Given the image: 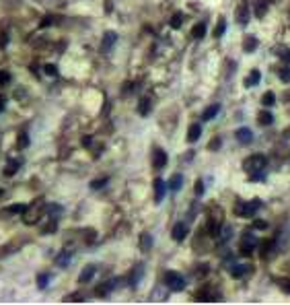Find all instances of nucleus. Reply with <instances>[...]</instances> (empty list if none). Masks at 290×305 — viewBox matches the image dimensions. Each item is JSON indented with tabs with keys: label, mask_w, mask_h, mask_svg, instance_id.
<instances>
[{
	"label": "nucleus",
	"mask_w": 290,
	"mask_h": 305,
	"mask_svg": "<svg viewBox=\"0 0 290 305\" xmlns=\"http://www.w3.org/2000/svg\"><path fill=\"white\" fill-rule=\"evenodd\" d=\"M274 252V241H264L262 243V258H268Z\"/></svg>",
	"instance_id": "29"
},
{
	"label": "nucleus",
	"mask_w": 290,
	"mask_h": 305,
	"mask_svg": "<svg viewBox=\"0 0 290 305\" xmlns=\"http://www.w3.org/2000/svg\"><path fill=\"white\" fill-rule=\"evenodd\" d=\"M282 291L284 293H290V281H282Z\"/></svg>",
	"instance_id": "47"
},
{
	"label": "nucleus",
	"mask_w": 290,
	"mask_h": 305,
	"mask_svg": "<svg viewBox=\"0 0 290 305\" xmlns=\"http://www.w3.org/2000/svg\"><path fill=\"white\" fill-rule=\"evenodd\" d=\"M44 70H45L47 76H56V74H58V68H56L54 64H45V66H44Z\"/></svg>",
	"instance_id": "38"
},
{
	"label": "nucleus",
	"mask_w": 290,
	"mask_h": 305,
	"mask_svg": "<svg viewBox=\"0 0 290 305\" xmlns=\"http://www.w3.org/2000/svg\"><path fill=\"white\" fill-rule=\"evenodd\" d=\"M140 248H142L144 252L153 248V235L151 233H142V237H140Z\"/></svg>",
	"instance_id": "24"
},
{
	"label": "nucleus",
	"mask_w": 290,
	"mask_h": 305,
	"mask_svg": "<svg viewBox=\"0 0 290 305\" xmlns=\"http://www.w3.org/2000/svg\"><path fill=\"white\" fill-rule=\"evenodd\" d=\"M194 192H196V196H202V194H204V182H198L196 188H194Z\"/></svg>",
	"instance_id": "41"
},
{
	"label": "nucleus",
	"mask_w": 290,
	"mask_h": 305,
	"mask_svg": "<svg viewBox=\"0 0 290 305\" xmlns=\"http://www.w3.org/2000/svg\"><path fill=\"white\" fill-rule=\"evenodd\" d=\"M200 134H202V126L200 124H192L187 130V142H196L200 139Z\"/></svg>",
	"instance_id": "14"
},
{
	"label": "nucleus",
	"mask_w": 290,
	"mask_h": 305,
	"mask_svg": "<svg viewBox=\"0 0 290 305\" xmlns=\"http://www.w3.org/2000/svg\"><path fill=\"white\" fill-rule=\"evenodd\" d=\"M259 206H262V200H259V198H253L249 202H239L235 206V214H239V216H253Z\"/></svg>",
	"instance_id": "4"
},
{
	"label": "nucleus",
	"mask_w": 290,
	"mask_h": 305,
	"mask_svg": "<svg viewBox=\"0 0 290 305\" xmlns=\"http://www.w3.org/2000/svg\"><path fill=\"white\" fill-rule=\"evenodd\" d=\"M282 58H286V60H290V52H286V54H282Z\"/></svg>",
	"instance_id": "48"
},
{
	"label": "nucleus",
	"mask_w": 290,
	"mask_h": 305,
	"mask_svg": "<svg viewBox=\"0 0 290 305\" xmlns=\"http://www.w3.org/2000/svg\"><path fill=\"white\" fill-rule=\"evenodd\" d=\"M206 274H208V264H202V266H198L196 277H206Z\"/></svg>",
	"instance_id": "40"
},
{
	"label": "nucleus",
	"mask_w": 290,
	"mask_h": 305,
	"mask_svg": "<svg viewBox=\"0 0 290 305\" xmlns=\"http://www.w3.org/2000/svg\"><path fill=\"white\" fill-rule=\"evenodd\" d=\"M181 23H183V15H181V13H175V15L171 17V27H173V29H179V27H181Z\"/></svg>",
	"instance_id": "33"
},
{
	"label": "nucleus",
	"mask_w": 290,
	"mask_h": 305,
	"mask_svg": "<svg viewBox=\"0 0 290 305\" xmlns=\"http://www.w3.org/2000/svg\"><path fill=\"white\" fill-rule=\"evenodd\" d=\"M66 301H70V303H76V301H83V295H70V297H68Z\"/></svg>",
	"instance_id": "44"
},
{
	"label": "nucleus",
	"mask_w": 290,
	"mask_h": 305,
	"mask_svg": "<svg viewBox=\"0 0 290 305\" xmlns=\"http://www.w3.org/2000/svg\"><path fill=\"white\" fill-rule=\"evenodd\" d=\"M27 144H29V139H27V134H19V149H27Z\"/></svg>",
	"instance_id": "39"
},
{
	"label": "nucleus",
	"mask_w": 290,
	"mask_h": 305,
	"mask_svg": "<svg viewBox=\"0 0 290 305\" xmlns=\"http://www.w3.org/2000/svg\"><path fill=\"white\" fill-rule=\"evenodd\" d=\"M255 245H257L255 235H251V233L247 231V233L243 235V239H241V254H243V256H251L253 250H255Z\"/></svg>",
	"instance_id": "6"
},
{
	"label": "nucleus",
	"mask_w": 290,
	"mask_h": 305,
	"mask_svg": "<svg viewBox=\"0 0 290 305\" xmlns=\"http://www.w3.org/2000/svg\"><path fill=\"white\" fill-rule=\"evenodd\" d=\"M47 212V204L44 198H37L35 202H31V206H27L23 212V221L27 225H35L39 219H44V214Z\"/></svg>",
	"instance_id": "1"
},
{
	"label": "nucleus",
	"mask_w": 290,
	"mask_h": 305,
	"mask_svg": "<svg viewBox=\"0 0 290 305\" xmlns=\"http://www.w3.org/2000/svg\"><path fill=\"white\" fill-rule=\"evenodd\" d=\"M231 235H233V229L228 227V225H223L221 231H218V239H221V243H224V241L231 239Z\"/></svg>",
	"instance_id": "22"
},
{
	"label": "nucleus",
	"mask_w": 290,
	"mask_h": 305,
	"mask_svg": "<svg viewBox=\"0 0 290 305\" xmlns=\"http://www.w3.org/2000/svg\"><path fill=\"white\" fill-rule=\"evenodd\" d=\"M196 299L198 301H204V303H212L221 299V291H218L214 284H204L202 289L196 291Z\"/></svg>",
	"instance_id": "3"
},
{
	"label": "nucleus",
	"mask_w": 290,
	"mask_h": 305,
	"mask_svg": "<svg viewBox=\"0 0 290 305\" xmlns=\"http://www.w3.org/2000/svg\"><path fill=\"white\" fill-rule=\"evenodd\" d=\"M52 23H54V19L52 17H45L44 21H42V27H47V25H52Z\"/></svg>",
	"instance_id": "46"
},
{
	"label": "nucleus",
	"mask_w": 290,
	"mask_h": 305,
	"mask_svg": "<svg viewBox=\"0 0 290 305\" xmlns=\"http://www.w3.org/2000/svg\"><path fill=\"white\" fill-rule=\"evenodd\" d=\"M165 194H167V182H163L161 178H156L155 180V202L161 204L163 198H165Z\"/></svg>",
	"instance_id": "8"
},
{
	"label": "nucleus",
	"mask_w": 290,
	"mask_h": 305,
	"mask_svg": "<svg viewBox=\"0 0 290 305\" xmlns=\"http://www.w3.org/2000/svg\"><path fill=\"white\" fill-rule=\"evenodd\" d=\"M185 235H187V223H175V227L171 231V237L175 241H183Z\"/></svg>",
	"instance_id": "10"
},
{
	"label": "nucleus",
	"mask_w": 290,
	"mask_h": 305,
	"mask_svg": "<svg viewBox=\"0 0 290 305\" xmlns=\"http://www.w3.org/2000/svg\"><path fill=\"white\" fill-rule=\"evenodd\" d=\"M257 46H259L257 37H255V35H247V37H245V42H243V50L249 54V52H253Z\"/></svg>",
	"instance_id": "18"
},
{
	"label": "nucleus",
	"mask_w": 290,
	"mask_h": 305,
	"mask_svg": "<svg viewBox=\"0 0 290 305\" xmlns=\"http://www.w3.org/2000/svg\"><path fill=\"white\" fill-rule=\"evenodd\" d=\"M253 227H255V229H266V227H268V223H266V221H255V223H253Z\"/></svg>",
	"instance_id": "45"
},
{
	"label": "nucleus",
	"mask_w": 290,
	"mask_h": 305,
	"mask_svg": "<svg viewBox=\"0 0 290 305\" xmlns=\"http://www.w3.org/2000/svg\"><path fill=\"white\" fill-rule=\"evenodd\" d=\"M259 81H262V74H259V70H253L251 74L245 78V87H255Z\"/></svg>",
	"instance_id": "23"
},
{
	"label": "nucleus",
	"mask_w": 290,
	"mask_h": 305,
	"mask_svg": "<svg viewBox=\"0 0 290 305\" xmlns=\"http://www.w3.org/2000/svg\"><path fill=\"white\" fill-rule=\"evenodd\" d=\"M95 272H97V268L93 266V264H89V266H85V270L81 272V277H78V282H89L95 277Z\"/></svg>",
	"instance_id": "15"
},
{
	"label": "nucleus",
	"mask_w": 290,
	"mask_h": 305,
	"mask_svg": "<svg viewBox=\"0 0 290 305\" xmlns=\"http://www.w3.org/2000/svg\"><path fill=\"white\" fill-rule=\"evenodd\" d=\"M249 268H251V266H245V264H237V266H233L231 274H233L235 279H241V277H245V274L249 272Z\"/></svg>",
	"instance_id": "21"
},
{
	"label": "nucleus",
	"mask_w": 290,
	"mask_h": 305,
	"mask_svg": "<svg viewBox=\"0 0 290 305\" xmlns=\"http://www.w3.org/2000/svg\"><path fill=\"white\" fill-rule=\"evenodd\" d=\"M266 157L264 155H251L243 161V169L251 175L253 180H262V171L266 169Z\"/></svg>",
	"instance_id": "2"
},
{
	"label": "nucleus",
	"mask_w": 290,
	"mask_h": 305,
	"mask_svg": "<svg viewBox=\"0 0 290 305\" xmlns=\"http://www.w3.org/2000/svg\"><path fill=\"white\" fill-rule=\"evenodd\" d=\"M142 274H144V266H142V264H138V266L132 270V274H130V284L136 287V284L140 282V279H142Z\"/></svg>",
	"instance_id": "17"
},
{
	"label": "nucleus",
	"mask_w": 290,
	"mask_h": 305,
	"mask_svg": "<svg viewBox=\"0 0 290 305\" xmlns=\"http://www.w3.org/2000/svg\"><path fill=\"white\" fill-rule=\"evenodd\" d=\"M181 184H183V175H179V173L171 175V180H169V182H167V186H169V188H171L173 192H175V190H179V188H181Z\"/></svg>",
	"instance_id": "20"
},
{
	"label": "nucleus",
	"mask_w": 290,
	"mask_h": 305,
	"mask_svg": "<svg viewBox=\"0 0 290 305\" xmlns=\"http://www.w3.org/2000/svg\"><path fill=\"white\" fill-rule=\"evenodd\" d=\"M70 258H72V256H70V252H66V254H60L58 258H56V264H58V266H66V264L70 262Z\"/></svg>",
	"instance_id": "32"
},
{
	"label": "nucleus",
	"mask_w": 290,
	"mask_h": 305,
	"mask_svg": "<svg viewBox=\"0 0 290 305\" xmlns=\"http://www.w3.org/2000/svg\"><path fill=\"white\" fill-rule=\"evenodd\" d=\"M107 182H109V178L93 180V182H91V188H93V190H101V188H105V186H107Z\"/></svg>",
	"instance_id": "34"
},
{
	"label": "nucleus",
	"mask_w": 290,
	"mask_h": 305,
	"mask_svg": "<svg viewBox=\"0 0 290 305\" xmlns=\"http://www.w3.org/2000/svg\"><path fill=\"white\" fill-rule=\"evenodd\" d=\"M47 282H49V277H47V274H39V277H37V287H39V289H45Z\"/></svg>",
	"instance_id": "35"
},
{
	"label": "nucleus",
	"mask_w": 290,
	"mask_h": 305,
	"mask_svg": "<svg viewBox=\"0 0 290 305\" xmlns=\"http://www.w3.org/2000/svg\"><path fill=\"white\" fill-rule=\"evenodd\" d=\"M192 35H194V39H204V35H206V23H198L194 27Z\"/></svg>",
	"instance_id": "25"
},
{
	"label": "nucleus",
	"mask_w": 290,
	"mask_h": 305,
	"mask_svg": "<svg viewBox=\"0 0 290 305\" xmlns=\"http://www.w3.org/2000/svg\"><path fill=\"white\" fill-rule=\"evenodd\" d=\"M226 31V21L221 17L218 19V25H216V29H214V37H223V33Z\"/></svg>",
	"instance_id": "27"
},
{
	"label": "nucleus",
	"mask_w": 290,
	"mask_h": 305,
	"mask_svg": "<svg viewBox=\"0 0 290 305\" xmlns=\"http://www.w3.org/2000/svg\"><path fill=\"white\" fill-rule=\"evenodd\" d=\"M153 110V101H151V97H144V99H140V105H138V114L140 116H148Z\"/></svg>",
	"instance_id": "16"
},
{
	"label": "nucleus",
	"mask_w": 290,
	"mask_h": 305,
	"mask_svg": "<svg viewBox=\"0 0 290 305\" xmlns=\"http://www.w3.org/2000/svg\"><path fill=\"white\" fill-rule=\"evenodd\" d=\"M262 103H264L266 107H272V105L276 103V95H274L272 91H268V93L264 95V99H262Z\"/></svg>",
	"instance_id": "31"
},
{
	"label": "nucleus",
	"mask_w": 290,
	"mask_h": 305,
	"mask_svg": "<svg viewBox=\"0 0 290 305\" xmlns=\"http://www.w3.org/2000/svg\"><path fill=\"white\" fill-rule=\"evenodd\" d=\"M218 112H221V105H218V103H214V105L206 107V110H204V114H202V120H204V122L212 120V117H214V116H216Z\"/></svg>",
	"instance_id": "19"
},
{
	"label": "nucleus",
	"mask_w": 290,
	"mask_h": 305,
	"mask_svg": "<svg viewBox=\"0 0 290 305\" xmlns=\"http://www.w3.org/2000/svg\"><path fill=\"white\" fill-rule=\"evenodd\" d=\"M25 209H27V206H23V204H13V206H8V212H11V214H15V212H25Z\"/></svg>",
	"instance_id": "37"
},
{
	"label": "nucleus",
	"mask_w": 290,
	"mask_h": 305,
	"mask_svg": "<svg viewBox=\"0 0 290 305\" xmlns=\"http://www.w3.org/2000/svg\"><path fill=\"white\" fill-rule=\"evenodd\" d=\"M165 284L171 291H183L185 289V281H183V277H179L177 272H173V270H167L165 272Z\"/></svg>",
	"instance_id": "5"
},
{
	"label": "nucleus",
	"mask_w": 290,
	"mask_h": 305,
	"mask_svg": "<svg viewBox=\"0 0 290 305\" xmlns=\"http://www.w3.org/2000/svg\"><path fill=\"white\" fill-rule=\"evenodd\" d=\"M249 17H251V11H249V4L247 2H241L237 6V11H235V19H237V23L239 25H247L249 23Z\"/></svg>",
	"instance_id": "7"
},
{
	"label": "nucleus",
	"mask_w": 290,
	"mask_h": 305,
	"mask_svg": "<svg viewBox=\"0 0 290 305\" xmlns=\"http://www.w3.org/2000/svg\"><path fill=\"white\" fill-rule=\"evenodd\" d=\"M257 120H259V124H262V126H269V124L274 122V116L269 114V112H262V114L257 116Z\"/></svg>",
	"instance_id": "26"
},
{
	"label": "nucleus",
	"mask_w": 290,
	"mask_h": 305,
	"mask_svg": "<svg viewBox=\"0 0 290 305\" xmlns=\"http://www.w3.org/2000/svg\"><path fill=\"white\" fill-rule=\"evenodd\" d=\"M266 13H268V2H266V0H262V2H257V6H255V17L262 19Z\"/></svg>",
	"instance_id": "30"
},
{
	"label": "nucleus",
	"mask_w": 290,
	"mask_h": 305,
	"mask_svg": "<svg viewBox=\"0 0 290 305\" xmlns=\"http://www.w3.org/2000/svg\"><path fill=\"white\" fill-rule=\"evenodd\" d=\"M208 146H210V151H216V149H218V146H221V139H214V141H212V142H210Z\"/></svg>",
	"instance_id": "43"
},
{
	"label": "nucleus",
	"mask_w": 290,
	"mask_h": 305,
	"mask_svg": "<svg viewBox=\"0 0 290 305\" xmlns=\"http://www.w3.org/2000/svg\"><path fill=\"white\" fill-rule=\"evenodd\" d=\"M115 42H117V35L113 33V31H107L105 33V37H103V44H101V50L107 54V52H112V47L115 46Z\"/></svg>",
	"instance_id": "13"
},
{
	"label": "nucleus",
	"mask_w": 290,
	"mask_h": 305,
	"mask_svg": "<svg viewBox=\"0 0 290 305\" xmlns=\"http://www.w3.org/2000/svg\"><path fill=\"white\" fill-rule=\"evenodd\" d=\"M115 284H117V281H107L103 284H99V287L95 289V295L97 297H107V295L115 289Z\"/></svg>",
	"instance_id": "11"
},
{
	"label": "nucleus",
	"mask_w": 290,
	"mask_h": 305,
	"mask_svg": "<svg viewBox=\"0 0 290 305\" xmlns=\"http://www.w3.org/2000/svg\"><path fill=\"white\" fill-rule=\"evenodd\" d=\"M235 136H237V141L241 144H249L253 141V132L249 130V128H239V130L235 132Z\"/></svg>",
	"instance_id": "12"
},
{
	"label": "nucleus",
	"mask_w": 290,
	"mask_h": 305,
	"mask_svg": "<svg viewBox=\"0 0 290 305\" xmlns=\"http://www.w3.org/2000/svg\"><path fill=\"white\" fill-rule=\"evenodd\" d=\"M8 83H11V74L6 70H0V87H6Z\"/></svg>",
	"instance_id": "36"
},
{
	"label": "nucleus",
	"mask_w": 290,
	"mask_h": 305,
	"mask_svg": "<svg viewBox=\"0 0 290 305\" xmlns=\"http://www.w3.org/2000/svg\"><path fill=\"white\" fill-rule=\"evenodd\" d=\"M19 167H21V161H11L6 165V169H4V175H13L19 171Z\"/></svg>",
	"instance_id": "28"
},
{
	"label": "nucleus",
	"mask_w": 290,
	"mask_h": 305,
	"mask_svg": "<svg viewBox=\"0 0 290 305\" xmlns=\"http://www.w3.org/2000/svg\"><path fill=\"white\" fill-rule=\"evenodd\" d=\"M165 165H167L165 149H155V153H153V167H155V169H163Z\"/></svg>",
	"instance_id": "9"
},
{
	"label": "nucleus",
	"mask_w": 290,
	"mask_h": 305,
	"mask_svg": "<svg viewBox=\"0 0 290 305\" xmlns=\"http://www.w3.org/2000/svg\"><path fill=\"white\" fill-rule=\"evenodd\" d=\"M280 78H282V81H290V68H284V70H280Z\"/></svg>",
	"instance_id": "42"
}]
</instances>
